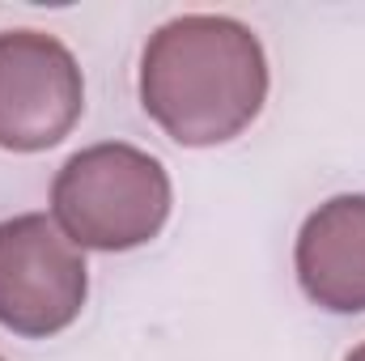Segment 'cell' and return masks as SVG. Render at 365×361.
I'll list each match as a JSON object with an SVG mask.
<instances>
[{"label":"cell","instance_id":"4","mask_svg":"<svg viewBox=\"0 0 365 361\" xmlns=\"http://www.w3.org/2000/svg\"><path fill=\"white\" fill-rule=\"evenodd\" d=\"M86 111L77 56L47 30H0V149L43 153Z\"/></svg>","mask_w":365,"mask_h":361},{"label":"cell","instance_id":"3","mask_svg":"<svg viewBox=\"0 0 365 361\" xmlns=\"http://www.w3.org/2000/svg\"><path fill=\"white\" fill-rule=\"evenodd\" d=\"M90 298L86 251L47 213L0 221V327L21 340L68 332Z\"/></svg>","mask_w":365,"mask_h":361},{"label":"cell","instance_id":"6","mask_svg":"<svg viewBox=\"0 0 365 361\" xmlns=\"http://www.w3.org/2000/svg\"><path fill=\"white\" fill-rule=\"evenodd\" d=\"M344 361H365V345H357V349H353V353H349Z\"/></svg>","mask_w":365,"mask_h":361},{"label":"cell","instance_id":"1","mask_svg":"<svg viewBox=\"0 0 365 361\" xmlns=\"http://www.w3.org/2000/svg\"><path fill=\"white\" fill-rule=\"evenodd\" d=\"M268 102L259 34L225 13H182L140 51V106L182 149L242 136Z\"/></svg>","mask_w":365,"mask_h":361},{"label":"cell","instance_id":"5","mask_svg":"<svg viewBox=\"0 0 365 361\" xmlns=\"http://www.w3.org/2000/svg\"><path fill=\"white\" fill-rule=\"evenodd\" d=\"M293 268L302 293L327 315H365V195L323 200L297 230Z\"/></svg>","mask_w":365,"mask_h":361},{"label":"cell","instance_id":"7","mask_svg":"<svg viewBox=\"0 0 365 361\" xmlns=\"http://www.w3.org/2000/svg\"><path fill=\"white\" fill-rule=\"evenodd\" d=\"M0 361H4V357H0Z\"/></svg>","mask_w":365,"mask_h":361},{"label":"cell","instance_id":"2","mask_svg":"<svg viewBox=\"0 0 365 361\" xmlns=\"http://www.w3.org/2000/svg\"><path fill=\"white\" fill-rule=\"evenodd\" d=\"M166 166L128 141H102L73 153L51 183V217L81 251H136L170 217Z\"/></svg>","mask_w":365,"mask_h":361}]
</instances>
